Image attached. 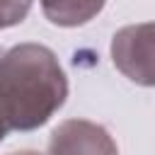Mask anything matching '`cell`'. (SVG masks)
Returning <instances> with one entry per match:
<instances>
[{
    "mask_svg": "<svg viewBox=\"0 0 155 155\" xmlns=\"http://www.w3.org/2000/svg\"><path fill=\"white\" fill-rule=\"evenodd\" d=\"M65 82L46 48H15L0 65V116L19 128L44 124L63 102Z\"/></svg>",
    "mask_w": 155,
    "mask_h": 155,
    "instance_id": "6da1fadb",
    "label": "cell"
},
{
    "mask_svg": "<svg viewBox=\"0 0 155 155\" xmlns=\"http://www.w3.org/2000/svg\"><path fill=\"white\" fill-rule=\"evenodd\" d=\"M46 12L53 17V22L75 24L87 19L94 10H99L102 0H44Z\"/></svg>",
    "mask_w": 155,
    "mask_h": 155,
    "instance_id": "7a4b0ae2",
    "label": "cell"
},
{
    "mask_svg": "<svg viewBox=\"0 0 155 155\" xmlns=\"http://www.w3.org/2000/svg\"><path fill=\"white\" fill-rule=\"evenodd\" d=\"M2 131H5V119L0 116V138H2Z\"/></svg>",
    "mask_w": 155,
    "mask_h": 155,
    "instance_id": "3957f363",
    "label": "cell"
},
{
    "mask_svg": "<svg viewBox=\"0 0 155 155\" xmlns=\"http://www.w3.org/2000/svg\"><path fill=\"white\" fill-rule=\"evenodd\" d=\"M31 155H34V153H31Z\"/></svg>",
    "mask_w": 155,
    "mask_h": 155,
    "instance_id": "277c9868",
    "label": "cell"
}]
</instances>
